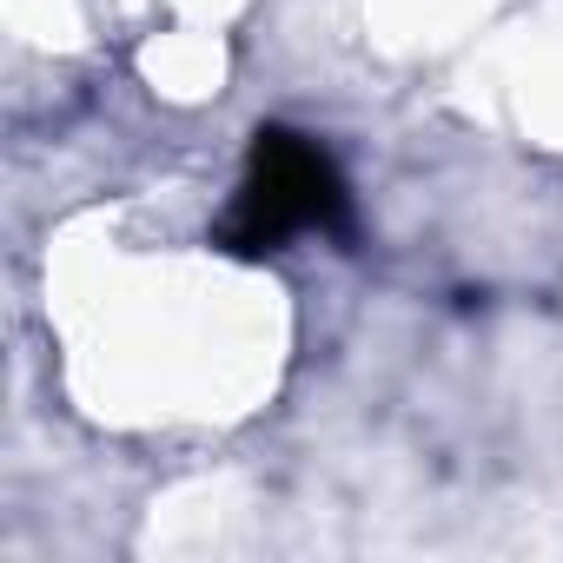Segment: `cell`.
<instances>
[{"instance_id": "1", "label": "cell", "mask_w": 563, "mask_h": 563, "mask_svg": "<svg viewBox=\"0 0 563 563\" xmlns=\"http://www.w3.org/2000/svg\"><path fill=\"white\" fill-rule=\"evenodd\" d=\"M332 225H345V186H339L332 159L299 133H258L252 179H245V199H239L225 239L239 252H272L292 232H332Z\"/></svg>"}]
</instances>
